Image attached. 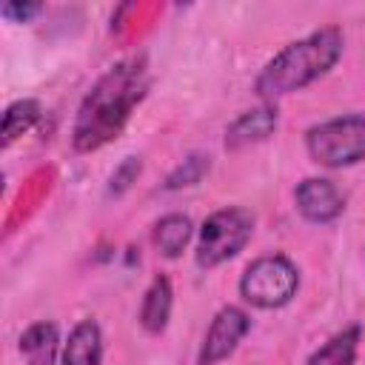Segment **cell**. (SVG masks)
<instances>
[{
  "mask_svg": "<svg viewBox=\"0 0 365 365\" xmlns=\"http://www.w3.org/2000/svg\"><path fill=\"white\" fill-rule=\"evenodd\" d=\"M208 154H188L168 177H165V188L168 191H177V188H188V185H197L205 171H208Z\"/></svg>",
  "mask_w": 365,
  "mask_h": 365,
  "instance_id": "9a60e30c",
  "label": "cell"
},
{
  "mask_svg": "<svg viewBox=\"0 0 365 365\" xmlns=\"http://www.w3.org/2000/svg\"><path fill=\"white\" fill-rule=\"evenodd\" d=\"M362 339L359 325H348L339 334H334L322 348H317L305 365H354L356 362V348Z\"/></svg>",
  "mask_w": 365,
  "mask_h": 365,
  "instance_id": "4fadbf2b",
  "label": "cell"
},
{
  "mask_svg": "<svg viewBox=\"0 0 365 365\" xmlns=\"http://www.w3.org/2000/svg\"><path fill=\"white\" fill-rule=\"evenodd\" d=\"M151 237H154L157 251H160L165 259H177V257L185 251V245L191 242L194 225H191V220H188L185 214H165L163 220H157Z\"/></svg>",
  "mask_w": 365,
  "mask_h": 365,
  "instance_id": "7c38bea8",
  "label": "cell"
},
{
  "mask_svg": "<svg viewBox=\"0 0 365 365\" xmlns=\"http://www.w3.org/2000/svg\"><path fill=\"white\" fill-rule=\"evenodd\" d=\"M171 305H174L171 282H168V277L157 274V277L151 279V285L145 288V294H143L140 325H143L148 334H160V331H165L168 317H171Z\"/></svg>",
  "mask_w": 365,
  "mask_h": 365,
  "instance_id": "30bf717a",
  "label": "cell"
},
{
  "mask_svg": "<svg viewBox=\"0 0 365 365\" xmlns=\"http://www.w3.org/2000/svg\"><path fill=\"white\" fill-rule=\"evenodd\" d=\"M140 171H143V160H140V157H125V160L111 171V177H108V194H111V197L125 194V191L137 182Z\"/></svg>",
  "mask_w": 365,
  "mask_h": 365,
  "instance_id": "2e32d148",
  "label": "cell"
},
{
  "mask_svg": "<svg viewBox=\"0 0 365 365\" xmlns=\"http://www.w3.org/2000/svg\"><path fill=\"white\" fill-rule=\"evenodd\" d=\"M40 120V103L37 100H17L3 114V148H9L23 131H29Z\"/></svg>",
  "mask_w": 365,
  "mask_h": 365,
  "instance_id": "5bb4252c",
  "label": "cell"
},
{
  "mask_svg": "<svg viewBox=\"0 0 365 365\" xmlns=\"http://www.w3.org/2000/svg\"><path fill=\"white\" fill-rule=\"evenodd\" d=\"M279 125V114L274 106H257L251 111H242L228 128H225V145L228 148H240L248 143H259L268 140Z\"/></svg>",
  "mask_w": 365,
  "mask_h": 365,
  "instance_id": "ba28073f",
  "label": "cell"
},
{
  "mask_svg": "<svg viewBox=\"0 0 365 365\" xmlns=\"http://www.w3.org/2000/svg\"><path fill=\"white\" fill-rule=\"evenodd\" d=\"M20 354L26 365H54L60 351V331L54 322H34L20 336Z\"/></svg>",
  "mask_w": 365,
  "mask_h": 365,
  "instance_id": "8fae6325",
  "label": "cell"
},
{
  "mask_svg": "<svg viewBox=\"0 0 365 365\" xmlns=\"http://www.w3.org/2000/svg\"><path fill=\"white\" fill-rule=\"evenodd\" d=\"M254 234V214L242 205H228L214 211L197 237V251H194V262L200 268H217L225 259L237 257L248 240Z\"/></svg>",
  "mask_w": 365,
  "mask_h": 365,
  "instance_id": "277c9868",
  "label": "cell"
},
{
  "mask_svg": "<svg viewBox=\"0 0 365 365\" xmlns=\"http://www.w3.org/2000/svg\"><path fill=\"white\" fill-rule=\"evenodd\" d=\"M297 288H299V271L282 254H268V257L254 259L240 277L242 299L262 311L288 305Z\"/></svg>",
  "mask_w": 365,
  "mask_h": 365,
  "instance_id": "5b68a950",
  "label": "cell"
},
{
  "mask_svg": "<svg viewBox=\"0 0 365 365\" xmlns=\"http://www.w3.org/2000/svg\"><path fill=\"white\" fill-rule=\"evenodd\" d=\"M37 11H40V6H37V3H6V6L0 9V14H3V17H11V20H17V23L31 20Z\"/></svg>",
  "mask_w": 365,
  "mask_h": 365,
  "instance_id": "e0dca14e",
  "label": "cell"
},
{
  "mask_svg": "<svg viewBox=\"0 0 365 365\" xmlns=\"http://www.w3.org/2000/svg\"><path fill=\"white\" fill-rule=\"evenodd\" d=\"M342 46L345 40L336 26L317 29L308 37L288 43L259 71L254 83L257 94L262 100H277V97H285L291 91L311 86L314 80H319L336 66V60L342 57Z\"/></svg>",
  "mask_w": 365,
  "mask_h": 365,
  "instance_id": "7a4b0ae2",
  "label": "cell"
},
{
  "mask_svg": "<svg viewBox=\"0 0 365 365\" xmlns=\"http://www.w3.org/2000/svg\"><path fill=\"white\" fill-rule=\"evenodd\" d=\"M308 157L325 168H348L365 160V114L325 120L305 131Z\"/></svg>",
  "mask_w": 365,
  "mask_h": 365,
  "instance_id": "3957f363",
  "label": "cell"
},
{
  "mask_svg": "<svg viewBox=\"0 0 365 365\" xmlns=\"http://www.w3.org/2000/svg\"><path fill=\"white\" fill-rule=\"evenodd\" d=\"M294 200H297V211L308 222H331L345 208V197L325 177H308V180H302L297 185V191H294Z\"/></svg>",
  "mask_w": 365,
  "mask_h": 365,
  "instance_id": "52a82bcc",
  "label": "cell"
},
{
  "mask_svg": "<svg viewBox=\"0 0 365 365\" xmlns=\"http://www.w3.org/2000/svg\"><path fill=\"white\" fill-rule=\"evenodd\" d=\"M251 319L242 308L237 305H225L217 311V317L211 319L205 336H202V348L197 354V365H217L225 356H231L237 351V345L242 342V336L248 334Z\"/></svg>",
  "mask_w": 365,
  "mask_h": 365,
  "instance_id": "8992f818",
  "label": "cell"
},
{
  "mask_svg": "<svg viewBox=\"0 0 365 365\" xmlns=\"http://www.w3.org/2000/svg\"><path fill=\"white\" fill-rule=\"evenodd\" d=\"M145 68L137 60L117 63L100 83L91 88V94L83 100L71 140L77 151H94L103 143H108L128 120L131 108L145 94Z\"/></svg>",
  "mask_w": 365,
  "mask_h": 365,
  "instance_id": "6da1fadb",
  "label": "cell"
},
{
  "mask_svg": "<svg viewBox=\"0 0 365 365\" xmlns=\"http://www.w3.org/2000/svg\"><path fill=\"white\" fill-rule=\"evenodd\" d=\"M63 365H100L103 362V334L94 319H83L71 328L63 345Z\"/></svg>",
  "mask_w": 365,
  "mask_h": 365,
  "instance_id": "9c48e42d",
  "label": "cell"
}]
</instances>
